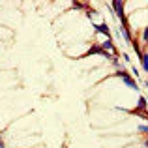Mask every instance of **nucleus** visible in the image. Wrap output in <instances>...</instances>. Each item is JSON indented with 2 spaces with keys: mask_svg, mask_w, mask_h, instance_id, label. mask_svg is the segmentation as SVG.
I'll return each mask as SVG.
<instances>
[{
  "mask_svg": "<svg viewBox=\"0 0 148 148\" xmlns=\"http://www.w3.org/2000/svg\"><path fill=\"white\" fill-rule=\"evenodd\" d=\"M114 75H116V77H120V79L124 81V84H126V86L133 88V90H139V83H137V81H135L127 71H124V69H116Z\"/></svg>",
  "mask_w": 148,
  "mask_h": 148,
  "instance_id": "f257e3e1",
  "label": "nucleus"
},
{
  "mask_svg": "<svg viewBox=\"0 0 148 148\" xmlns=\"http://www.w3.org/2000/svg\"><path fill=\"white\" fill-rule=\"evenodd\" d=\"M111 8L114 10V15L120 19V26H122V25H127L126 13H124V2H118V0H114V2H111Z\"/></svg>",
  "mask_w": 148,
  "mask_h": 148,
  "instance_id": "f03ea898",
  "label": "nucleus"
},
{
  "mask_svg": "<svg viewBox=\"0 0 148 148\" xmlns=\"http://www.w3.org/2000/svg\"><path fill=\"white\" fill-rule=\"evenodd\" d=\"M94 28L98 34H103V36H107V40H111V30H109V25L105 21L99 23V25H94Z\"/></svg>",
  "mask_w": 148,
  "mask_h": 148,
  "instance_id": "7ed1b4c3",
  "label": "nucleus"
},
{
  "mask_svg": "<svg viewBox=\"0 0 148 148\" xmlns=\"http://www.w3.org/2000/svg\"><path fill=\"white\" fill-rule=\"evenodd\" d=\"M120 32H122V36H124V40H126V43H127V45L133 43V38H131V28H130V25H122V26H120Z\"/></svg>",
  "mask_w": 148,
  "mask_h": 148,
  "instance_id": "20e7f679",
  "label": "nucleus"
},
{
  "mask_svg": "<svg viewBox=\"0 0 148 148\" xmlns=\"http://www.w3.org/2000/svg\"><path fill=\"white\" fill-rule=\"evenodd\" d=\"M101 45V49H105L107 53H111V54H118V49L114 47V41L112 40H105L103 43H99Z\"/></svg>",
  "mask_w": 148,
  "mask_h": 148,
  "instance_id": "39448f33",
  "label": "nucleus"
},
{
  "mask_svg": "<svg viewBox=\"0 0 148 148\" xmlns=\"http://www.w3.org/2000/svg\"><path fill=\"white\" fill-rule=\"evenodd\" d=\"M141 66H143V71L148 73V53H143V56H141Z\"/></svg>",
  "mask_w": 148,
  "mask_h": 148,
  "instance_id": "423d86ee",
  "label": "nucleus"
},
{
  "mask_svg": "<svg viewBox=\"0 0 148 148\" xmlns=\"http://www.w3.org/2000/svg\"><path fill=\"white\" fill-rule=\"evenodd\" d=\"M145 109H146V98H145V96H141V98H139L137 111H145Z\"/></svg>",
  "mask_w": 148,
  "mask_h": 148,
  "instance_id": "0eeeda50",
  "label": "nucleus"
},
{
  "mask_svg": "<svg viewBox=\"0 0 148 148\" xmlns=\"http://www.w3.org/2000/svg\"><path fill=\"white\" fill-rule=\"evenodd\" d=\"M143 41H145V43L148 45V26H146L145 30H143Z\"/></svg>",
  "mask_w": 148,
  "mask_h": 148,
  "instance_id": "6e6552de",
  "label": "nucleus"
},
{
  "mask_svg": "<svg viewBox=\"0 0 148 148\" xmlns=\"http://www.w3.org/2000/svg\"><path fill=\"white\" fill-rule=\"evenodd\" d=\"M122 58L127 62V64H131V58H130V54H126V53H124V54H122Z\"/></svg>",
  "mask_w": 148,
  "mask_h": 148,
  "instance_id": "1a4fd4ad",
  "label": "nucleus"
},
{
  "mask_svg": "<svg viewBox=\"0 0 148 148\" xmlns=\"http://www.w3.org/2000/svg\"><path fill=\"white\" fill-rule=\"evenodd\" d=\"M139 131H143V133H148V126H139Z\"/></svg>",
  "mask_w": 148,
  "mask_h": 148,
  "instance_id": "9d476101",
  "label": "nucleus"
},
{
  "mask_svg": "<svg viewBox=\"0 0 148 148\" xmlns=\"http://www.w3.org/2000/svg\"><path fill=\"white\" fill-rule=\"evenodd\" d=\"M133 75H135V77H139V75H141V73H139V69L135 68V66H133Z\"/></svg>",
  "mask_w": 148,
  "mask_h": 148,
  "instance_id": "9b49d317",
  "label": "nucleus"
},
{
  "mask_svg": "<svg viewBox=\"0 0 148 148\" xmlns=\"http://www.w3.org/2000/svg\"><path fill=\"white\" fill-rule=\"evenodd\" d=\"M146 122H148V120H146Z\"/></svg>",
  "mask_w": 148,
  "mask_h": 148,
  "instance_id": "f8f14e48",
  "label": "nucleus"
},
{
  "mask_svg": "<svg viewBox=\"0 0 148 148\" xmlns=\"http://www.w3.org/2000/svg\"><path fill=\"white\" fill-rule=\"evenodd\" d=\"M146 135H148V133H146Z\"/></svg>",
  "mask_w": 148,
  "mask_h": 148,
  "instance_id": "ddd939ff",
  "label": "nucleus"
}]
</instances>
